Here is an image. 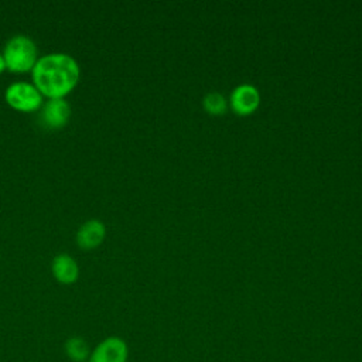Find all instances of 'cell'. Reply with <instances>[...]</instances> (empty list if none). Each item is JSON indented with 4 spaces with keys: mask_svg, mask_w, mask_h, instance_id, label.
Returning <instances> with one entry per match:
<instances>
[{
    "mask_svg": "<svg viewBox=\"0 0 362 362\" xmlns=\"http://www.w3.org/2000/svg\"><path fill=\"white\" fill-rule=\"evenodd\" d=\"M33 83L49 98H65L79 82L81 68L78 61L66 52H49L38 57L31 69Z\"/></svg>",
    "mask_w": 362,
    "mask_h": 362,
    "instance_id": "obj_1",
    "label": "cell"
},
{
    "mask_svg": "<svg viewBox=\"0 0 362 362\" xmlns=\"http://www.w3.org/2000/svg\"><path fill=\"white\" fill-rule=\"evenodd\" d=\"M3 57L7 69L13 72L31 71L38 59V48L34 40L25 34L10 37L4 45Z\"/></svg>",
    "mask_w": 362,
    "mask_h": 362,
    "instance_id": "obj_2",
    "label": "cell"
},
{
    "mask_svg": "<svg viewBox=\"0 0 362 362\" xmlns=\"http://www.w3.org/2000/svg\"><path fill=\"white\" fill-rule=\"evenodd\" d=\"M6 102L16 110L34 112L44 103L42 93L33 82L16 81L11 82L4 92Z\"/></svg>",
    "mask_w": 362,
    "mask_h": 362,
    "instance_id": "obj_3",
    "label": "cell"
},
{
    "mask_svg": "<svg viewBox=\"0 0 362 362\" xmlns=\"http://www.w3.org/2000/svg\"><path fill=\"white\" fill-rule=\"evenodd\" d=\"M71 117V106L65 98H49L41 106L40 120L48 129L64 127Z\"/></svg>",
    "mask_w": 362,
    "mask_h": 362,
    "instance_id": "obj_4",
    "label": "cell"
},
{
    "mask_svg": "<svg viewBox=\"0 0 362 362\" xmlns=\"http://www.w3.org/2000/svg\"><path fill=\"white\" fill-rule=\"evenodd\" d=\"M127 345L119 337H109L90 351L88 362H126Z\"/></svg>",
    "mask_w": 362,
    "mask_h": 362,
    "instance_id": "obj_5",
    "label": "cell"
},
{
    "mask_svg": "<svg viewBox=\"0 0 362 362\" xmlns=\"http://www.w3.org/2000/svg\"><path fill=\"white\" fill-rule=\"evenodd\" d=\"M106 236V226L99 219L85 221L76 232V243L82 249H95L98 247Z\"/></svg>",
    "mask_w": 362,
    "mask_h": 362,
    "instance_id": "obj_6",
    "label": "cell"
},
{
    "mask_svg": "<svg viewBox=\"0 0 362 362\" xmlns=\"http://www.w3.org/2000/svg\"><path fill=\"white\" fill-rule=\"evenodd\" d=\"M52 276L62 284H72L79 277V266L68 253H59L52 259Z\"/></svg>",
    "mask_w": 362,
    "mask_h": 362,
    "instance_id": "obj_7",
    "label": "cell"
},
{
    "mask_svg": "<svg viewBox=\"0 0 362 362\" xmlns=\"http://www.w3.org/2000/svg\"><path fill=\"white\" fill-rule=\"evenodd\" d=\"M259 100H260L259 92L252 85L238 86L232 92V96H230V102H232L233 109L238 113H242V115H247V113L253 112L257 107Z\"/></svg>",
    "mask_w": 362,
    "mask_h": 362,
    "instance_id": "obj_8",
    "label": "cell"
},
{
    "mask_svg": "<svg viewBox=\"0 0 362 362\" xmlns=\"http://www.w3.org/2000/svg\"><path fill=\"white\" fill-rule=\"evenodd\" d=\"M65 354L69 359L75 361V362H83L89 359L90 355V349L88 342L81 338V337H71L66 342H65Z\"/></svg>",
    "mask_w": 362,
    "mask_h": 362,
    "instance_id": "obj_9",
    "label": "cell"
},
{
    "mask_svg": "<svg viewBox=\"0 0 362 362\" xmlns=\"http://www.w3.org/2000/svg\"><path fill=\"white\" fill-rule=\"evenodd\" d=\"M204 106L205 109L212 113V115H221L226 109V102L222 95L219 93H208L204 99Z\"/></svg>",
    "mask_w": 362,
    "mask_h": 362,
    "instance_id": "obj_10",
    "label": "cell"
},
{
    "mask_svg": "<svg viewBox=\"0 0 362 362\" xmlns=\"http://www.w3.org/2000/svg\"><path fill=\"white\" fill-rule=\"evenodd\" d=\"M6 61H4V57H3V52H0V74L6 69Z\"/></svg>",
    "mask_w": 362,
    "mask_h": 362,
    "instance_id": "obj_11",
    "label": "cell"
}]
</instances>
